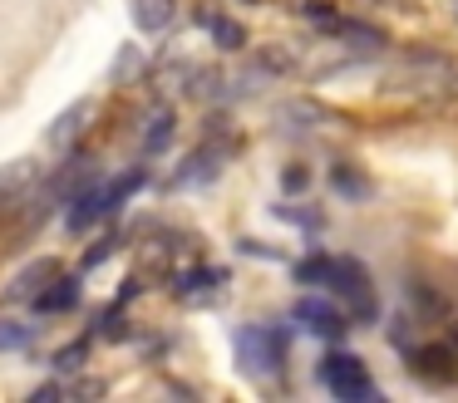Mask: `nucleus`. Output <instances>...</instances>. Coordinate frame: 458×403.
Wrapping results in <instances>:
<instances>
[{"mask_svg":"<svg viewBox=\"0 0 458 403\" xmlns=\"http://www.w3.org/2000/svg\"><path fill=\"white\" fill-rule=\"evenodd\" d=\"M320 285H330V290L350 305V320H375V290H369V275H365L360 261H350V256H330L326 281Z\"/></svg>","mask_w":458,"mask_h":403,"instance_id":"nucleus-1","label":"nucleus"},{"mask_svg":"<svg viewBox=\"0 0 458 403\" xmlns=\"http://www.w3.org/2000/svg\"><path fill=\"white\" fill-rule=\"evenodd\" d=\"M320 383H326L335 399H375L365 359H355V354H326V359H320Z\"/></svg>","mask_w":458,"mask_h":403,"instance_id":"nucleus-2","label":"nucleus"},{"mask_svg":"<svg viewBox=\"0 0 458 403\" xmlns=\"http://www.w3.org/2000/svg\"><path fill=\"white\" fill-rule=\"evenodd\" d=\"M237 364H242L247 374H257V379L276 374V369H281V334L261 330V324L237 330Z\"/></svg>","mask_w":458,"mask_h":403,"instance_id":"nucleus-3","label":"nucleus"},{"mask_svg":"<svg viewBox=\"0 0 458 403\" xmlns=\"http://www.w3.org/2000/svg\"><path fill=\"white\" fill-rule=\"evenodd\" d=\"M296 324H306L310 334H320V340H340V334L350 330V320L335 310L330 300H320V295H306V300H296Z\"/></svg>","mask_w":458,"mask_h":403,"instance_id":"nucleus-4","label":"nucleus"},{"mask_svg":"<svg viewBox=\"0 0 458 403\" xmlns=\"http://www.w3.org/2000/svg\"><path fill=\"white\" fill-rule=\"evenodd\" d=\"M109 187H84V192H74V212H70V231H84L89 222H99V216H109Z\"/></svg>","mask_w":458,"mask_h":403,"instance_id":"nucleus-5","label":"nucleus"},{"mask_svg":"<svg viewBox=\"0 0 458 403\" xmlns=\"http://www.w3.org/2000/svg\"><path fill=\"white\" fill-rule=\"evenodd\" d=\"M74 305H80V285L70 281V275H60V281H55L50 275V290H40L35 295V310H74Z\"/></svg>","mask_w":458,"mask_h":403,"instance_id":"nucleus-6","label":"nucleus"},{"mask_svg":"<svg viewBox=\"0 0 458 403\" xmlns=\"http://www.w3.org/2000/svg\"><path fill=\"white\" fill-rule=\"evenodd\" d=\"M84 118H89V104L64 108V113L55 118V128H50V147H60V153H64V147H70L74 138H80V123H84Z\"/></svg>","mask_w":458,"mask_h":403,"instance_id":"nucleus-7","label":"nucleus"},{"mask_svg":"<svg viewBox=\"0 0 458 403\" xmlns=\"http://www.w3.org/2000/svg\"><path fill=\"white\" fill-rule=\"evenodd\" d=\"M173 128H178V123H173V108H158V113H153L148 118V133H143V153H163V147H168L173 143Z\"/></svg>","mask_w":458,"mask_h":403,"instance_id":"nucleus-8","label":"nucleus"},{"mask_svg":"<svg viewBox=\"0 0 458 403\" xmlns=\"http://www.w3.org/2000/svg\"><path fill=\"white\" fill-rule=\"evenodd\" d=\"M133 10H139L143 29H163L173 20V0H133Z\"/></svg>","mask_w":458,"mask_h":403,"instance_id":"nucleus-9","label":"nucleus"},{"mask_svg":"<svg viewBox=\"0 0 458 403\" xmlns=\"http://www.w3.org/2000/svg\"><path fill=\"white\" fill-rule=\"evenodd\" d=\"M330 182H335V192H340V197H369V182H365V177H360L350 163L330 167Z\"/></svg>","mask_w":458,"mask_h":403,"instance_id":"nucleus-10","label":"nucleus"},{"mask_svg":"<svg viewBox=\"0 0 458 403\" xmlns=\"http://www.w3.org/2000/svg\"><path fill=\"white\" fill-rule=\"evenodd\" d=\"M217 281H222V271H188V275H182L178 290L188 295V300H202L208 290H217Z\"/></svg>","mask_w":458,"mask_h":403,"instance_id":"nucleus-11","label":"nucleus"},{"mask_svg":"<svg viewBox=\"0 0 458 403\" xmlns=\"http://www.w3.org/2000/svg\"><path fill=\"white\" fill-rule=\"evenodd\" d=\"M30 182V163H11V167H0V202L11 192H21V187Z\"/></svg>","mask_w":458,"mask_h":403,"instance_id":"nucleus-12","label":"nucleus"},{"mask_svg":"<svg viewBox=\"0 0 458 403\" xmlns=\"http://www.w3.org/2000/svg\"><path fill=\"white\" fill-rule=\"evenodd\" d=\"M202 25H208V29H212V35H217V39H222V45H227V49H242V29L232 25V20H217V15H202Z\"/></svg>","mask_w":458,"mask_h":403,"instance_id":"nucleus-13","label":"nucleus"},{"mask_svg":"<svg viewBox=\"0 0 458 403\" xmlns=\"http://www.w3.org/2000/svg\"><path fill=\"white\" fill-rule=\"evenodd\" d=\"M50 275H55V261H35L30 271H25L21 281H15V290H11V295H30V290H35V281H50Z\"/></svg>","mask_w":458,"mask_h":403,"instance_id":"nucleus-14","label":"nucleus"},{"mask_svg":"<svg viewBox=\"0 0 458 403\" xmlns=\"http://www.w3.org/2000/svg\"><path fill=\"white\" fill-rule=\"evenodd\" d=\"M326 261H330V256H310V261H301L296 265V281L301 285H320V281H326Z\"/></svg>","mask_w":458,"mask_h":403,"instance_id":"nucleus-15","label":"nucleus"},{"mask_svg":"<svg viewBox=\"0 0 458 403\" xmlns=\"http://www.w3.org/2000/svg\"><path fill=\"white\" fill-rule=\"evenodd\" d=\"M306 182H310L306 167H286V172H281V187H286V192H306Z\"/></svg>","mask_w":458,"mask_h":403,"instance_id":"nucleus-16","label":"nucleus"},{"mask_svg":"<svg viewBox=\"0 0 458 403\" xmlns=\"http://www.w3.org/2000/svg\"><path fill=\"white\" fill-rule=\"evenodd\" d=\"M80 359H84V344H70V349H64L55 364H60V369H80Z\"/></svg>","mask_w":458,"mask_h":403,"instance_id":"nucleus-17","label":"nucleus"},{"mask_svg":"<svg viewBox=\"0 0 458 403\" xmlns=\"http://www.w3.org/2000/svg\"><path fill=\"white\" fill-rule=\"evenodd\" d=\"M0 344H30V330H11V324H5V330H0Z\"/></svg>","mask_w":458,"mask_h":403,"instance_id":"nucleus-18","label":"nucleus"},{"mask_svg":"<svg viewBox=\"0 0 458 403\" xmlns=\"http://www.w3.org/2000/svg\"><path fill=\"white\" fill-rule=\"evenodd\" d=\"M104 256H109V241H99V246H94V251H89V256H84V265H99V261H104Z\"/></svg>","mask_w":458,"mask_h":403,"instance_id":"nucleus-19","label":"nucleus"}]
</instances>
